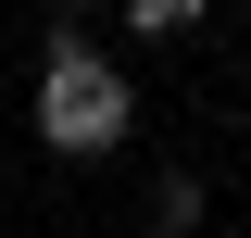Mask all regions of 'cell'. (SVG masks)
Listing matches in <instances>:
<instances>
[{
	"label": "cell",
	"mask_w": 251,
	"mask_h": 238,
	"mask_svg": "<svg viewBox=\"0 0 251 238\" xmlns=\"http://www.w3.org/2000/svg\"><path fill=\"white\" fill-rule=\"evenodd\" d=\"M126 125H138L126 63H100L88 38L63 25V38H50V63H38V138H50L63 163H100V150H126Z\"/></svg>",
	"instance_id": "6da1fadb"
},
{
	"label": "cell",
	"mask_w": 251,
	"mask_h": 238,
	"mask_svg": "<svg viewBox=\"0 0 251 238\" xmlns=\"http://www.w3.org/2000/svg\"><path fill=\"white\" fill-rule=\"evenodd\" d=\"M201 226V176H151V238H188Z\"/></svg>",
	"instance_id": "7a4b0ae2"
},
{
	"label": "cell",
	"mask_w": 251,
	"mask_h": 238,
	"mask_svg": "<svg viewBox=\"0 0 251 238\" xmlns=\"http://www.w3.org/2000/svg\"><path fill=\"white\" fill-rule=\"evenodd\" d=\"M126 25H138V38H188V25H201V0H126Z\"/></svg>",
	"instance_id": "3957f363"
},
{
	"label": "cell",
	"mask_w": 251,
	"mask_h": 238,
	"mask_svg": "<svg viewBox=\"0 0 251 238\" xmlns=\"http://www.w3.org/2000/svg\"><path fill=\"white\" fill-rule=\"evenodd\" d=\"M63 13H88V0H63Z\"/></svg>",
	"instance_id": "277c9868"
}]
</instances>
